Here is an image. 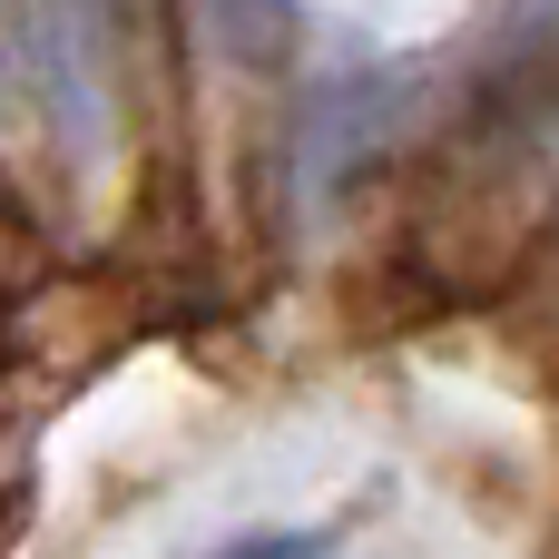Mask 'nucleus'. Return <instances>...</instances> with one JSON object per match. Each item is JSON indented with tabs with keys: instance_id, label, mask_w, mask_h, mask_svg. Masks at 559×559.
I'll list each match as a JSON object with an SVG mask.
<instances>
[{
	"instance_id": "f257e3e1",
	"label": "nucleus",
	"mask_w": 559,
	"mask_h": 559,
	"mask_svg": "<svg viewBox=\"0 0 559 559\" xmlns=\"http://www.w3.org/2000/svg\"><path fill=\"white\" fill-rule=\"evenodd\" d=\"M10 79L69 167L118 157V0H10Z\"/></svg>"
},
{
	"instance_id": "f03ea898",
	"label": "nucleus",
	"mask_w": 559,
	"mask_h": 559,
	"mask_svg": "<svg viewBox=\"0 0 559 559\" xmlns=\"http://www.w3.org/2000/svg\"><path fill=\"white\" fill-rule=\"evenodd\" d=\"M403 108H413L403 69H324L305 88V118H295V197L314 216H334L344 197H364V177L393 157Z\"/></svg>"
},
{
	"instance_id": "7ed1b4c3",
	"label": "nucleus",
	"mask_w": 559,
	"mask_h": 559,
	"mask_svg": "<svg viewBox=\"0 0 559 559\" xmlns=\"http://www.w3.org/2000/svg\"><path fill=\"white\" fill-rule=\"evenodd\" d=\"M206 20H216V49L236 69H285L295 59V29H305L295 0H206Z\"/></svg>"
},
{
	"instance_id": "20e7f679",
	"label": "nucleus",
	"mask_w": 559,
	"mask_h": 559,
	"mask_svg": "<svg viewBox=\"0 0 559 559\" xmlns=\"http://www.w3.org/2000/svg\"><path fill=\"white\" fill-rule=\"evenodd\" d=\"M344 540H354V521H285V531H236L206 559H334Z\"/></svg>"
}]
</instances>
